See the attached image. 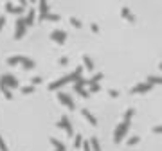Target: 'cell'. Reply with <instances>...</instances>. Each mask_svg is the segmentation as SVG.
<instances>
[{"mask_svg": "<svg viewBox=\"0 0 162 151\" xmlns=\"http://www.w3.org/2000/svg\"><path fill=\"white\" fill-rule=\"evenodd\" d=\"M128 128H130V120H123L117 128H115V135H114L115 144H119V142H121V139H123V137L128 133Z\"/></svg>", "mask_w": 162, "mask_h": 151, "instance_id": "cell-1", "label": "cell"}, {"mask_svg": "<svg viewBox=\"0 0 162 151\" xmlns=\"http://www.w3.org/2000/svg\"><path fill=\"white\" fill-rule=\"evenodd\" d=\"M153 85H151L150 81H144V83H139L137 86H133L131 88V94H146V92H150Z\"/></svg>", "mask_w": 162, "mask_h": 151, "instance_id": "cell-2", "label": "cell"}, {"mask_svg": "<svg viewBox=\"0 0 162 151\" xmlns=\"http://www.w3.org/2000/svg\"><path fill=\"white\" fill-rule=\"evenodd\" d=\"M121 14H123V18H126L128 22H135V14H131V11L128 7H123L121 9Z\"/></svg>", "mask_w": 162, "mask_h": 151, "instance_id": "cell-3", "label": "cell"}, {"mask_svg": "<svg viewBox=\"0 0 162 151\" xmlns=\"http://www.w3.org/2000/svg\"><path fill=\"white\" fill-rule=\"evenodd\" d=\"M148 81L151 85H162V77L160 76H148Z\"/></svg>", "mask_w": 162, "mask_h": 151, "instance_id": "cell-4", "label": "cell"}, {"mask_svg": "<svg viewBox=\"0 0 162 151\" xmlns=\"http://www.w3.org/2000/svg\"><path fill=\"white\" fill-rule=\"evenodd\" d=\"M133 115H135V110H133V108H128V110H126V113H124V120H131Z\"/></svg>", "mask_w": 162, "mask_h": 151, "instance_id": "cell-5", "label": "cell"}, {"mask_svg": "<svg viewBox=\"0 0 162 151\" xmlns=\"http://www.w3.org/2000/svg\"><path fill=\"white\" fill-rule=\"evenodd\" d=\"M60 99H61V103H65V104H67L69 108H74V104L70 103V99H69L67 96H60Z\"/></svg>", "mask_w": 162, "mask_h": 151, "instance_id": "cell-6", "label": "cell"}, {"mask_svg": "<svg viewBox=\"0 0 162 151\" xmlns=\"http://www.w3.org/2000/svg\"><path fill=\"white\" fill-rule=\"evenodd\" d=\"M139 137H130L128 139V146H137V144H139Z\"/></svg>", "mask_w": 162, "mask_h": 151, "instance_id": "cell-7", "label": "cell"}, {"mask_svg": "<svg viewBox=\"0 0 162 151\" xmlns=\"http://www.w3.org/2000/svg\"><path fill=\"white\" fill-rule=\"evenodd\" d=\"M83 115H85V117L88 119V120H90L92 124H96V119H94L92 115H90V112H88V110H83Z\"/></svg>", "mask_w": 162, "mask_h": 151, "instance_id": "cell-8", "label": "cell"}, {"mask_svg": "<svg viewBox=\"0 0 162 151\" xmlns=\"http://www.w3.org/2000/svg\"><path fill=\"white\" fill-rule=\"evenodd\" d=\"M155 135H160L162 133V124H157V126H153V129H151Z\"/></svg>", "mask_w": 162, "mask_h": 151, "instance_id": "cell-9", "label": "cell"}, {"mask_svg": "<svg viewBox=\"0 0 162 151\" xmlns=\"http://www.w3.org/2000/svg\"><path fill=\"white\" fill-rule=\"evenodd\" d=\"M92 148H94V151H101V148H99V142H97V139H92Z\"/></svg>", "mask_w": 162, "mask_h": 151, "instance_id": "cell-10", "label": "cell"}, {"mask_svg": "<svg viewBox=\"0 0 162 151\" xmlns=\"http://www.w3.org/2000/svg\"><path fill=\"white\" fill-rule=\"evenodd\" d=\"M52 38H56V40H65V34H61V32H54Z\"/></svg>", "mask_w": 162, "mask_h": 151, "instance_id": "cell-11", "label": "cell"}, {"mask_svg": "<svg viewBox=\"0 0 162 151\" xmlns=\"http://www.w3.org/2000/svg\"><path fill=\"white\" fill-rule=\"evenodd\" d=\"M0 149L2 151H7V148H6V144H4V140L0 139Z\"/></svg>", "mask_w": 162, "mask_h": 151, "instance_id": "cell-12", "label": "cell"}, {"mask_svg": "<svg viewBox=\"0 0 162 151\" xmlns=\"http://www.w3.org/2000/svg\"><path fill=\"white\" fill-rule=\"evenodd\" d=\"M85 61H86V67L92 68V61H90V58H85Z\"/></svg>", "mask_w": 162, "mask_h": 151, "instance_id": "cell-13", "label": "cell"}, {"mask_svg": "<svg viewBox=\"0 0 162 151\" xmlns=\"http://www.w3.org/2000/svg\"><path fill=\"white\" fill-rule=\"evenodd\" d=\"M110 96H112V97H117V96H119V92H115V90H112V92H110Z\"/></svg>", "mask_w": 162, "mask_h": 151, "instance_id": "cell-14", "label": "cell"}, {"mask_svg": "<svg viewBox=\"0 0 162 151\" xmlns=\"http://www.w3.org/2000/svg\"><path fill=\"white\" fill-rule=\"evenodd\" d=\"M159 70H160V72H162V61H160V65H159Z\"/></svg>", "mask_w": 162, "mask_h": 151, "instance_id": "cell-15", "label": "cell"}, {"mask_svg": "<svg viewBox=\"0 0 162 151\" xmlns=\"http://www.w3.org/2000/svg\"><path fill=\"white\" fill-rule=\"evenodd\" d=\"M2 23H4V18H0V27H2Z\"/></svg>", "mask_w": 162, "mask_h": 151, "instance_id": "cell-16", "label": "cell"}]
</instances>
